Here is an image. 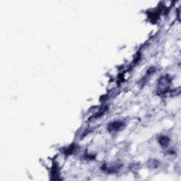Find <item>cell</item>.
Returning <instances> with one entry per match:
<instances>
[{
    "label": "cell",
    "mask_w": 181,
    "mask_h": 181,
    "mask_svg": "<svg viewBox=\"0 0 181 181\" xmlns=\"http://www.w3.org/2000/svg\"><path fill=\"white\" fill-rule=\"evenodd\" d=\"M123 126V123L121 122H115L112 124H110L109 130L110 131H118Z\"/></svg>",
    "instance_id": "1"
}]
</instances>
